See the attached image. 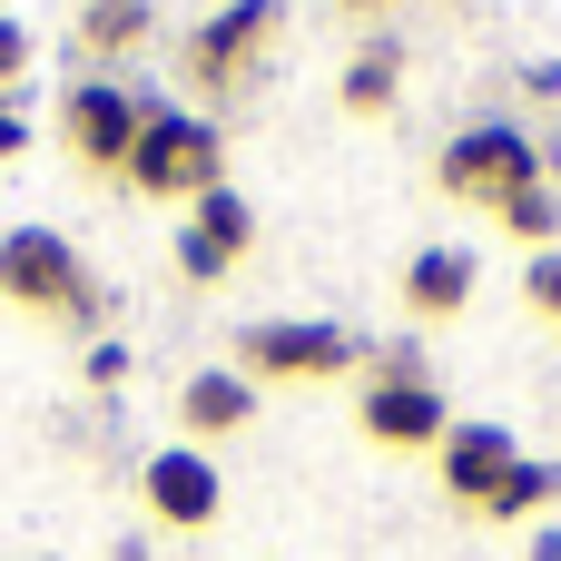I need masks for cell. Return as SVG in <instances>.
Here are the masks:
<instances>
[{"instance_id":"1","label":"cell","mask_w":561,"mask_h":561,"mask_svg":"<svg viewBox=\"0 0 561 561\" xmlns=\"http://www.w3.org/2000/svg\"><path fill=\"white\" fill-rule=\"evenodd\" d=\"M434 187H444V197H463V207H493V217H503L523 187H552V178H542V138H533L523 118H473V128H454V138H444Z\"/></svg>"},{"instance_id":"2","label":"cell","mask_w":561,"mask_h":561,"mask_svg":"<svg viewBox=\"0 0 561 561\" xmlns=\"http://www.w3.org/2000/svg\"><path fill=\"white\" fill-rule=\"evenodd\" d=\"M217 168H227V128L217 118H197V108H168V99H148V118H138V148H128V187L138 197H207L217 187Z\"/></svg>"},{"instance_id":"3","label":"cell","mask_w":561,"mask_h":561,"mask_svg":"<svg viewBox=\"0 0 561 561\" xmlns=\"http://www.w3.org/2000/svg\"><path fill=\"white\" fill-rule=\"evenodd\" d=\"M276 39H286V0H217V10L187 30V79H197V99H237V89L266 69Z\"/></svg>"},{"instance_id":"4","label":"cell","mask_w":561,"mask_h":561,"mask_svg":"<svg viewBox=\"0 0 561 561\" xmlns=\"http://www.w3.org/2000/svg\"><path fill=\"white\" fill-rule=\"evenodd\" d=\"M237 375L247 385H325V375H365V345L316 316H266L237 335Z\"/></svg>"},{"instance_id":"5","label":"cell","mask_w":561,"mask_h":561,"mask_svg":"<svg viewBox=\"0 0 561 561\" xmlns=\"http://www.w3.org/2000/svg\"><path fill=\"white\" fill-rule=\"evenodd\" d=\"M79 286H89V266H79V247L59 227H0V296L20 316H49L59 325Z\"/></svg>"},{"instance_id":"6","label":"cell","mask_w":561,"mask_h":561,"mask_svg":"<svg viewBox=\"0 0 561 561\" xmlns=\"http://www.w3.org/2000/svg\"><path fill=\"white\" fill-rule=\"evenodd\" d=\"M138 118H148V99L138 89H118V79H69V99H59V148L79 158V168H128V148H138Z\"/></svg>"},{"instance_id":"7","label":"cell","mask_w":561,"mask_h":561,"mask_svg":"<svg viewBox=\"0 0 561 561\" xmlns=\"http://www.w3.org/2000/svg\"><path fill=\"white\" fill-rule=\"evenodd\" d=\"M138 503H148V523H168V533H207V523L227 513V473H217L207 444H158V454L138 463Z\"/></svg>"},{"instance_id":"8","label":"cell","mask_w":561,"mask_h":561,"mask_svg":"<svg viewBox=\"0 0 561 561\" xmlns=\"http://www.w3.org/2000/svg\"><path fill=\"white\" fill-rule=\"evenodd\" d=\"M355 424H365V444H385V454H434V444L454 434V404H444L434 375H424V385H375V375H365Z\"/></svg>"},{"instance_id":"9","label":"cell","mask_w":561,"mask_h":561,"mask_svg":"<svg viewBox=\"0 0 561 561\" xmlns=\"http://www.w3.org/2000/svg\"><path fill=\"white\" fill-rule=\"evenodd\" d=\"M523 463V444H513V424H454L444 444H434V483L454 493V503H483L503 473Z\"/></svg>"},{"instance_id":"10","label":"cell","mask_w":561,"mask_h":561,"mask_svg":"<svg viewBox=\"0 0 561 561\" xmlns=\"http://www.w3.org/2000/svg\"><path fill=\"white\" fill-rule=\"evenodd\" d=\"M178 424L207 434V444H217V434H247V424H256V385H247L237 365H197V375L178 385Z\"/></svg>"},{"instance_id":"11","label":"cell","mask_w":561,"mask_h":561,"mask_svg":"<svg viewBox=\"0 0 561 561\" xmlns=\"http://www.w3.org/2000/svg\"><path fill=\"white\" fill-rule=\"evenodd\" d=\"M473 276H483L473 247H424V256L404 266V306H414L424 325H454V316L473 306Z\"/></svg>"},{"instance_id":"12","label":"cell","mask_w":561,"mask_h":561,"mask_svg":"<svg viewBox=\"0 0 561 561\" xmlns=\"http://www.w3.org/2000/svg\"><path fill=\"white\" fill-rule=\"evenodd\" d=\"M552 503H561V463H533V454H523V463L473 503V523H542Z\"/></svg>"},{"instance_id":"13","label":"cell","mask_w":561,"mask_h":561,"mask_svg":"<svg viewBox=\"0 0 561 561\" xmlns=\"http://www.w3.org/2000/svg\"><path fill=\"white\" fill-rule=\"evenodd\" d=\"M187 227H197V237H207V247H217L227 266H247V256H256V207H247V197H237L227 178H217L207 197H187Z\"/></svg>"},{"instance_id":"14","label":"cell","mask_w":561,"mask_h":561,"mask_svg":"<svg viewBox=\"0 0 561 561\" xmlns=\"http://www.w3.org/2000/svg\"><path fill=\"white\" fill-rule=\"evenodd\" d=\"M148 39H158V10H148V0H79V49L128 59V49H148Z\"/></svg>"},{"instance_id":"15","label":"cell","mask_w":561,"mask_h":561,"mask_svg":"<svg viewBox=\"0 0 561 561\" xmlns=\"http://www.w3.org/2000/svg\"><path fill=\"white\" fill-rule=\"evenodd\" d=\"M394 89H404V49H394V39H365V49L345 59V89H335V99H345L355 118H385Z\"/></svg>"},{"instance_id":"16","label":"cell","mask_w":561,"mask_h":561,"mask_svg":"<svg viewBox=\"0 0 561 561\" xmlns=\"http://www.w3.org/2000/svg\"><path fill=\"white\" fill-rule=\"evenodd\" d=\"M503 237L533 247V256H552V247H561V197H552V187H523V197L503 207Z\"/></svg>"},{"instance_id":"17","label":"cell","mask_w":561,"mask_h":561,"mask_svg":"<svg viewBox=\"0 0 561 561\" xmlns=\"http://www.w3.org/2000/svg\"><path fill=\"white\" fill-rule=\"evenodd\" d=\"M178 276H187V286H227L237 266H227V256H217V247H207L197 227H178Z\"/></svg>"},{"instance_id":"18","label":"cell","mask_w":561,"mask_h":561,"mask_svg":"<svg viewBox=\"0 0 561 561\" xmlns=\"http://www.w3.org/2000/svg\"><path fill=\"white\" fill-rule=\"evenodd\" d=\"M523 296H533V316H552V325H561V247H552V256H533Z\"/></svg>"},{"instance_id":"19","label":"cell","mask_w":561,"mask_h":561,"mask_svg":"<svg viewBox=\"0 0 561 561\" xmlns=\"http://www.w3.org/2000/svg\"><path fill=\"white\" fill-rule=\"evenodd\" d=\"M79 375H89L99 394H108V385H128V345H118V335H99V345L79 355Z\"/></svg>"},{"instance_id":"20","label":"cell","mask_w":561,"mask_h":561,"mask_svg":"<svg viewBox=\"0 0 561 561\" xmlns=\"http://www.w3.org/2000/svg\"><path fill=\"white\" fill-rule=\"evenodd\" d=\"M59 325H69V335H89V345H99V325H108V286H79V296H69V316H59Z\"/></svg>"},{"instance_id":"21","label":"cell","mask_w":561,"mask_h":561,"mask_svg":"<svg viewBox=\"0 0 561 561\" xmlns=\"http://www.w3.org/2000/svg\"><path fill=\"white\" fill-rule=\"evenodd\" d=\"M20 79H30V30H20V20H0V99H10Z\"/></svg>"},{"instance_id":"22","label":"cell","mask_w":561,"mask_h":561,"mask_svg":"<svg viewBox=\"0 0 561 561\" xmlns=\"http://www.w3.org/2000/svg\"><path fill=\"white\" fill-rule=\"evenodd\" d=\"M20 148H30V118H20V108H10V99H0V168H10V158H20Z\"/></svg>"},{"instance_id":"23","label":"cell","mask_w":561,"mask_h":561,"mask_svg":"<svg viewBox=\"0 0 561 561\" xmlns=\"http://www.w3.org/2000/svg\"><path fill=\"white\" fill-rule=\"evenodd\" d=\"M523 89H533V99H561V59H533V69H523Z\"/></svg>"},{"instance_id":"24","label":"cell","mask_w":561,"mask_h":561,"mask_svg":"<svg viewBox=\"0 0 561 561\" xmlns=\"http://www.w3.org/2000/svg\"><path fill=\"white\" fill-rule=\"evenodd\" d=\"M533 561H561V523H542V533H533Z\"/></svg>"},{"instance_id":"25","label":"cell","mask_w":561,"mask_h":561,"mask_svg":"<svg viewBox=\"0 0 561 561\" xmlns=\"http://www.w3.org/2000/svg\"><path fill=\"white\" fill-rule=\"evenodd\" d=\"M345 10H355V20H375V10H394V0H345Z\"/></svg>"},{"instance_id":"26","label":"cell","mask_w":561,"mask_h":561,"mask_svg":"<svg viewBox=\"0 0 561 561\" xmlns=\"http://www.w3.org/2000/svg\"><path fill=\"white\" fill-rule=\"evenodd\" d=\"M0 20H10V10H0Z\"/></svg>"}]
</instances>
